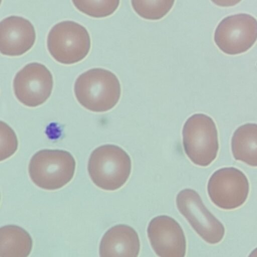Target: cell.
Returning <instances> with one entry per match:
<instances>
[{
    "mask_svg": "<svg viewBox=\"0 0 257 257\" xmlns=\"http://www.w3.org/2000/svg\"><path fill=\"white\" fill-rule=\"evenodd\" d=\"M74 92L79 103L86 109L100 112L112 109L121 94L119 81L111 71L100 68L80 74L74 83Z\"/></svg>",
    "mask_w": 257,
    "mask_h": 257,
    "instance_id": "obj_1",
    "label": "cell"
},
{
    "mask_svg": "<svg viewBox=\"0 0 257 257\" xmlns=\"http://www.w3.org/2000/svg\"><path fill=\"white\" fill-rule=\"evenodd\" d=\"M1 161L13 155L17 150L18 140L13 130L5 122L1 121Z\"/></svg>",
    "mask_w": 257,
    "mask_h": 257,
    "instance_id": "obj_17",
    "label": "cell"
},
{
    "mask_svg": "<svg viewBox=\"0 0 257 257\" xmlns=\"http://www.w3.org/2000/svg\"><path fill=\"white\" fill-rule=\"evenodd\" d=\"M75 166V160L69 152L45 149L32 156L29 165V174L37 186L55 190L62 188L71 180Z\"/></svg>",
    "mask_w": 257,
    "mask_h": 257,
    "instance_id": "obj_3",
    "label": "cell"
},
{
    "mask_svg": "<svg viewBox=\"0 0 257 257\" xmlns=\"http://www.w3.org/2000/svg\"><path fill=\"white\" fill-rule=\"evenodd\" d=\"M185 152L194 164L206 167L216 158L219 149L216 124L210 116L195 113L185 122L182 130Z\"/></svg>",
    "mask_w": 257,
    "mask_h": 257,
    "instance_id": "obj_4",
    "label": "cell"
},
{
    "mask_svg": "<svg viewBox=\"0 0 257 257\" xmlns=\"http://www.w3.org/2000/svg\"><path fill=\"white\" fill-rule=\"evenodd\" d=\"M72 2L78 11L95 18L112 15L120 3V0H72Z\"/></svg>",
    "mask_w": 257,
    "mask_h": 257,
    "instance_id": "obj_16",
    "label": "cell"
},
{
    "mask_svg": "<svg viewBox=\"0 0 257 257\" xmlns=\"http://www.w3.org/2000/svg\"><path fill=\"white\" fill-rule=\"evenodd\" d=\"M217 6L223 7H232L239 3L241 0H211Z\"/></svg>",
    "mask_w": 257,
    "mask_h": 257,
    "instance_id": "obj_18",
    "label": "cell"
},
{
    "mask_svg": "<svg viewBox=\"0 0 257 257\" xmlns=\"http://www.w3.org/2000/svg\"><path fill=\"white\" fill-rule=\"evenodd\" d=\"M249 190V182L245 175L232 167L215 171L207 184V192L211 201L225 210L234 209L243 204Z\"/></svg>",
    "mask_w": 257,
    "mask_h": 257,
    "instance_id": "obj_7",
    "label": "cell"
},
{
    "mask_svg": "<svg viewBox=\"0 0 257 257\" xmlns=\"http://www.w3.org/2000/svg\"><path fill=\"white\" fill-rule=\"evenodd\" d=\"M147 234L156 254L161 257H183L186 250L185 236L179 223L167 215H159L149 222Z\"/></svg>",
    "mask_w": 257,
    "mask_h": 257,
    "instance_id": "obj_10",
    "label": "cell"
},
{
    "mask_svg": "<svg viewBox=\"0 0 257 257\" xmlns=\"http://www.w3.org/2000/svg\"><path fill=\"white\" fill-rule=\"evenodd\" d=\"M249 256H257V248H255L253 250H252Z\"/></svg>",
    "mask_w": 257,
    "mask_h": 257,
    "instance_id": "obj_19",
    "label": "cell"
},
{
    "mask_svg": "<svg viewBox=\"0 0 257 257\" xmlns=\"http://www.w3.org/2000/svg\"><path fill=\"white\" fill-rule=\"evenodd\" d=\"M0 51L9 56H20L33 46L36 31L27 19L11 16L3 19L0 24Z\"/></svg>",
    "mask_w": 257,
    "mask_h": 257,
    "instance_id": "obj_11",
    "label": "cell"
},
{
    "mask_svg": "<svg viewBox=\"0 0 257 257\" xmlns=\"http://www.w3.org/2000/svg\"><path fill=\"white\" fill-rule=\"evenodd\" d=\"M234 158L252 167H257V124L246 123L238 127L231 139Z\"/></svg>",
    "mask_w": 257,
    "mask_h": 257,
    "instance_id": "obj_13",
    "label": "cell"
},
{
    "mask_svg": "<svg viewBox=\"0 0 257 257\" xmlns=\"http://www.w3.org/2000/svg\"><path fill=\"white\" fill-rule=\"evenodd\" d=\"M174 2L175 0H131L135 12L149 20L161 19L171 10Z\"/></svg>",
    "mask_w": 257,
    "mask_h": 257,
    "instance_id": "obj_15",
    "label": "cell"
},
{
    "mask_svg": "<svg viewBox=\"0 0 257 257\" xmlns=\"http://www.w3.org/2000/svg\"><path fill=\"white\" fill-rule=\"evenodd\" d=\"M47 45L56 61L70 65L86 57L90 49L91 40L84 26L74 21H64L56 24L50 30Z\"/></svg>",
    "mask_w": 257,
    "mask_h": 257,
    "instance_id": "obj_5",
    "label": "cell"
},
{
    "mask_svg": "<svg viewBox=\"0 0 257 257\" xmlns=\"http://www.w3.org/2000/svg\"><path fill=\"white\" fill-rule=\"evenodd\" d=\"M214 39L219 49L225 54L244 53L257 40V20L247 14L228 16L218 25Z\"/></svg>",
    "mask_w": 257,
    "mask_h": 257,
    "instance_id": "obj_8",
    "label": "cell"
},
{
    "mask_svg": "<svg viewBox=\"0 0 257 257\" xmlns=\"http://www.w3.org/2000/svg\"><path fill=\"white\" fill-rule=\"evenodd\" d=\"M140 241L136 230L127 225L118 224L109 228L100 241V256H138Z\"/></svg>",
    "mask_w": 257,
    "mask_h": 257,
    "instance_id": "obj_12",
    "label": "cell"
},
{
    "mask_svg": "<svg viewBox=\"0 0 257 257\" xmlns=\"http://www.w3.org/2000/svg\"><path fill=\"white\" fill-rule=\"evenodd\" d=\"M53 86L51 72L45 65L37 62L26 65L17 73L13 80L16 97L29 107L44 103L50 97Z\"/></svg>",
    "mask_w": 257,
    "mask_h": 257,
    "instance_id": "obj_9",
    "label": "cell"
},
{
    "mask_svg": "<svg viewBox=\"0 0 257 257\" xmlns=\"http://www.w3.org/2000/svg\"><path fill=\"white\" fill-rule=\"evenodd\" d=\"M176 202L180 212L204 240L211 244L221 241L223 225L207 209L196 191L190 188L180 191Z\"/></svg>",
    "mask_w": 257,
    "mask_h": 257,
    "instance_id": "obj_6",
    "label": "cell"
},
{
    "mask_svg": "<svg viewBox=\"0 0 257 257\" xmlns=\"http://www.w3.org/2000/svg\"><path fill=\"white\" fill-rule=\"evenodd\" d=\"M32 245L31 236L21 227L8 225L1 228V257L27 256L31 251Z\"/></svg>",
    "mask_w": 257,
    "mask_h": 257,
    "instance_id": "obj_14",
    "label": "cell"
},
{
    "mask_svg": "<svg viewBox=\"0 0 257 257\" xmlns=\"http://www.w3.org/2000/svg\"><path fill=\"white\" fill-rule=\"evenodd\" d=\"M87 168L90 178L96 186L104 190L114 191L121 187L128 180L132 161L121 148L106 144L93 151Z\"/></svg>",
    "mask_w": 257,
    "mask_h": 257,
    "instance_id": "obj_2",
    "label": "cell"
}]
</instances>
